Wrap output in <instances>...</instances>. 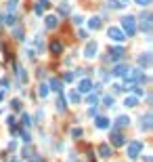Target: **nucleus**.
I'll return each instance as SVG.
<instances>
[{
  "label": "nucleus",
  "mask_w": 153,
  "mask_h": 162,
  "mask_svg": "<svg viewBox=\"0 0 153 162\" xmlns=\"http://www.w3.org/2000/svg\"><path fill=\"white\" fill-rule=\"evenodd\" d=\"M107 36H109L113 42H124V40H126L124 30H122V27H118V25H111V27L107 30Z\"/></svg>",
  "instance_id": "1"
},
{
  "label": "nucleus",
  "mask_w": 153,
  "mask_h": 162,
  "mask_svg": "<svg viewBox=\"0 0 153 162\" xmlns=\"http://www.w3.org/2000/svg\"><path fill=\"white\" fill-rule=\"evenodd\" d=\"M122 27H124V34H136V23H134V17H130V15H126V17H122Z\"/></svg>",
  "instance_id": "2"
},
{
  "label": "nucleus",
  "mask_w": 153,
  "mask_h": 162,
  "mask_svg": "<svg viewBox=\"0 0 153 162\" xmlns=\"http://www.w3.org/2000/svg\"><path fill=\"white\" fill-rule=\"evenodd\" d=\"M96 53H99V44H96L94 40L86 42V46H84V57H86V59H92V57H96Z\"/></svg>",
  "instance_id": "3"
},
{
  "label": "nucleus",
  "mask_w": 153,
  "mask_h": 162,
  "mask_svg": "<svg viewBox=\"0 0 153 162\" xmlns=\"http://www.w3.org/2000/svg\"><path fill=\"white\" fill-rule=\"evenodd\" d=\"M143 152V141H132L128 145V158H139V154Z\"/></svg>",
  "instance_id": "4"
},
{
  "label": "nucleus",
  "mask_w": 153,
  "mask_h": 162,
  "mask_svg": "<svg viewBox=\"0 0 153 162\" xmlns=\"http://www.w3.org/2000/svg\"><path fill=\"white\" fill-rule=\"evenodd\" d=\"M136 63H139L141 68H151V53H143V55H139Z\"/></svg>",
  "instance_id": "5"
},
{
  "label": "nucleus",
  "mask_w": 153,
  "mask_h": 162,
  "mask_svg": "<svg viewBox=\"0 0 153 162\" xmlns=\"http://www.w3.org/2000/svg\"><path fill=\"white\" fill-rule=\"evenodd\" d=\"M141 30L145 34H149L151 32V15L149 13H143V23H141Z\"/></svg>",
  "instance_id": "6"
},
{
  "label": "nucleus",
  "mask_w": 153,
  "mask_h": 162,
  "mask_svg": "<svg viewBox=\"0 0 153 162\" xmlns=\"http://www.w3.org/2000/svg\"><path fill=\"white\" fill-rule=\"evenodd\" d=\"M151 120H153L151 112H147V114L141 118V128H143V131H149V128H151Z\"/></svg>",
  "instance_id": "7"
},
{
  "label": "nucleus",
  "mask_w": 153,
  "mask_h": 162,
  "mask_svg": "<svg viewBox=\"0 0 153 162\" xmlns=\"http://www.w3.org/2000/svg\"><path fill=\"white\" fill-rule=\"evenodd\" d=\"M124 57V48L122 46H118V48H111V53L107 55V59H111V61H118V59Z\"/></svg>",
  "instance_id": "8"
},
{
  "label": "nucleus",
  "mask_w": 153,
  "mask_h": 162,
  "mask_svg": "<svg viewBox=\"0 0 153 162\" xmlns=\"http://www.w3.org/2000/svg\"><path fill=\"white\" fill-rule=\"evenodd\" d=\"M128 65H116L113 69V76H118V78H128Z\"/></svg>",
  "instance_id": "9"
},
{
  "label": "nucleus",
  "mask_w": 153,
  "mask_h": 162,
  "mask_svg": "<svg viewBox=\"0 0 153 162\" xmlns=\"http://www.w3.org/2000/svg\"><path fill=\"white\" fill-rule=\"evenodd\" d=\"M111 143H113V145H120V147H122V145L126 143V139H124V135H122V133L113 131V135H111Z\"/></svg>",
  "instance_id": "10"
},
{
  "label": "nucleus",
  "mask_w": 153,
  "mask_h": 162,
  "mask_svg": "<svg viewBox=\"0 0 153 162\" xmlns=\"http://www.w3.org/2000/svg\"><path fill=\"white\" fill-rule=\"evenodd\" d=\"M99 156H101V158H109V156H111V147H109L107 143H101V145H99Z\"/></svg>",
  "instance_id": "11"
},
{
  "label": "nucleus",
  "mask_w": 153,
  "mask_h": 162,
  "mask_svg": "<svg viewBox=\"0 0 153 162\" xmlns=\"http://www.w3.org/2000/svg\"><path fill=\"white\" fill-rule=\"evenodd\" d=\"M78 89H80V93H90V91H92V82L86 78V80L80 82V86H78Z\"/></svg>",
  "instance_id": "12"
},
{
  "label": "nucleus",
  "mask_w": 153,
  "mask_h": 162,
  "mask_svg": "<svg viewBox=\"0 0 153 162\" xmlns=\"http://www.w3.org/2000/svg\"><path fill=\"white\" fill-rule=\"evenodd\" d=\"M61 51H63V44H61L59 40H53V42H50V53H55V55H61Z\"/></svg>",
  "instance_id": "13"
},
{
  "label": "nucleus",
  "mask_w": 153,
  "mask_h": 162,
  "mask_svg": "<svg viewBox=\"0 0 153 162\" xmlns=\"http://www.w3.org/2000/svg\"><path fill=\"white\" fill-rule=\"evenodd\" d=\"M96 128H109V118L99 116V118H96Z\"/></svg>",
  "instance_id": "14"
},
{
  "label": "nucleus",
  "mask_w": 153,
  "mask_h": 162,
  "mask_svg": "<svg viewBox=\"0 0 153 162\" xmlns=\"http://www.w3.org/2000/svg\"><path fill=\"white\" fill-rule=\"evenodd\" d=\"M128 124H130V118H128V116H118L116 127H128Z\"/></svg>",
  "instance_id": "15"
},
{
  "label": "nucleus",
  "mask_w": 153,
  "mask_h": 162,
  "mask_svg": "<svg viewBox=\"0 0 153 162\" xmlns=\"http://www.w3.org/2000/svg\"><path fill=\"white\" fill-rule=\"evenodd\" d=\"M59 25V19L55 17V15H48L46 17V27H57Z\"/></svg>",
  "instance_id": "16"
},
{
  "label": "nucleus",
  "mask_w": 153,
  "mask_h": 162,
  "mask_svg": "<svg viewBox=\"0 0 153 162\" xmlns=\"http://www.w3.org/2000/svg\"><path fill=\"white\" fill-rule=\"evenodd\" d=\"M88 27H90V30H99V27H101V17H92V19L88 21Z\"/></svg>",
  "instance_id": "17"
},
{
  "label": "nucleus",
  "mask_w": 153,
  "mask_h": 162,
  "mask_svg": "<svg viewBox=\"0 0 153 162\" xmlns=\"http://www.w3.org/2000/svg\"><path fill=\"white\" fill-rule=\"evenodd\" d=\"M15 72H17V78H19L21 82H25V80H27V74H25V69H23V68L15 65Z\"/></svg>",
  "instance_id": "18"
},
{
  "label": "nucleus",
  "mask_w": 153,
  "mask_h": 162,
  "mask_svg": "<svg viewBox=\"0 0 153 162\" xmlns=\"http://www.w3.org/2000/svg\"><path fill=\"white\" fill-rule=\"evenodd\" d=\"M124 105H126V107H136V105H139V99H136L134 95H132V97H126Z\"/></svg>",
  "instance_id": "19"
},
{
  "label": "nucleus",
  "mask_w": 153,
  "mask_h": 162,
  "mask_svg": "<svg viewBox=\"0 0 153 162\" xmlns=\"http://www.w3.org/2000/svg\"><path fill=\"white\" fill-rule=\"evenodd\" d=\"M50 89L55 93H61V82L57 80V78H50Z\"/></svg>",
  "instance_id": "20"
},
{
  "label": "nucleus",
  "mask_w": 153,
  "mask_h": 162,
  "mask_svg": "<svg viewBox=\"0 0 153 162\" xmlns=\"http://www.w3.org/2000/svg\"><path fill=\"white\" fill-rule=\"evenodd\" d=\"M38 95H40V97H46L48 95V86L46 84H40V86H38Z\"/></svg>",
  "instance_id": "21"
},
{
  "label": "nucleus",
  "mask_w": 153,
  "mask_h": 162,
  "mask_svg": "<svg viewBox=\"0 0 153 162\" xmlns=\"http://www.w3.org/2000/svg\"><path fill=\"white\" fill-rule=\"evenodd\" d=\"M6 11H9V13H15V11H17V0H9V4H6Z\"/></svg>",
  "instance_id": "22"
},
{
  "label": "nucleus",
  "mask_w": 153,
  "mask_h": 162,
  "mask_svg": "<svg viewBox=\"0 0 153 162\" xmlns=\"http://www.w3.org/2000/svg\"><path fill=\"white\" fill-rule=\"evenodd\" d=\"M124 4L120 2V0H109V9H122Z\"/></svg>",
  "instance_id": "23"
},
{
  "label": "nucleus",
  "mask_w": 153,
  "mask_h": 162,
  "mask_svg": "<svg viewBox=\"0 0 153 162\" xmlns=\"http://www.w3.org/2000/svg\"><path fill=\"white\" fill-rule=\"evenodd\" d=\"M69 101H73V103H78V101H80V95H78L76 91H69Z\"/></svg>",
  "instance_id": "24"
},
{
  "label": "nucleus",
  "mask_w": 153,
  "mask_h": 162,
  "mask_svg": "<svg viewBox=\"0 0 153 162\" xmlns=\"http://www.w3.org/2000/svg\"><path fill=\"white\" fill-rule=\"evenodd\" d=\"M34 46L38 48V51H42V48H44V44H42V40H40V36H36V38H34Z\"/></svg>",
  "instance_id": "25"
},
{
  "label": "nucleus",
  "mask_w": 153,
  "mask_h": 162,
  "mask_svg": "<svg viewBox=\"0 0 153 162\" xmlns=\"http://www.w3.org/2000/svg\"><path fill=\"white\" fill-rule=\"evenodd\" d=\"M109 78H111V74H109L107 69H101V80H103V82H107Z\"/></svg>",
  "instance_id": "26"
},
{
  "label": "nucleus",
  "mask_w": 153,
  "mask_h": 162,
  "mask_svg": "<svg viewBox=\"0 0 153 162\" xmlns=\"http://www.w3.org/2000/svg\"><path fill=\"white\" fill-rule=\"evenodd\" d=\"M57 110H65V97H59L57 99Z\"/></svg>",
  "instance_id": "27"
},
{
  "label": "nucleus",
  "mask_w": 153,
  "mask_h": 162,
  "mask_svg": "<svg viewBox=\"0 0 153 162\" xmlns=\"http://www.w3.org/2000/svg\"><path fill=\"white\" fill-rule=\"evenodd\" d=\"M15 38L17 40H23V30L21 27H15Z\"/></svg>",
  "instance_id": "28"
},
{
  "label": "nucleus",
  "mask_w": 153,
  "mask_h": 162,
  "mask_svg": "<svg viewBox=\"0 0 153 162\" xmlns=\"http://www.w3.org/2000/svg\"><path fill=\"white\" fill-rule=\"evenodd\" d=\"M71 137H82V128H71Z\"/></svg>",
  "instance_id": "29"
},
{
  "label": "nucleus",
  "mask_w": 153,
  "mask_h": 162,
  "mask_svg": "<svg viewBox=\"0 0 153 162\" xmlns=\"http://www.w3.org/2000/svg\"><path fill=\"white\" fill-rule=\"evenodd\" d=\"M73 78H76V74H71V72H67V74L63 76V80L65 82H73Z\"/></svg>",
  "instance_id": "30"
},
{
  "label": "nucleus",
  "mask_w": 153,
  "mask_h": 162,
  "mask_svg": "<svg viewBox=\"0 0 153 162\" xmlns=\"http://www.w3.org/2000/svg\"><path fill=\"white\" fill-rule=\"evenodd\" d=\"M11 105H13V110H21V101H19V99H13Z\"/></svg>",
  "instance_id": "31"
},
{
  "label": "nucleus",
  "mask_w": 153,
  "mask_h": 162,
  "mask_svg": "<svg viewBox=\"0 0 153 162\" xmlns=\"http://www.w3.org/2000/svg\"><path fill=\"white\" fill-rule=\"evenodd\" d=\"M86 103H88V105H94V103H96V95H88Z\"/></svg>",
  "instance_id": "32"
},
{
  "label": "nucleus",
  "mask_w": 153,
  "mask_h": 162,
  "mask_svg": "<svg viewBox=\"0 0 153 162\" xmlns=\"http://www.w3.org/2000/svg\"><path fill=\"white\" fill-rule=\"evenodd\" d=\"M134 2H136L139 6H149V4H151V0H134Z\"/></svg>",
  "instance_id": "33"
},
{
  "label": "nucleus",
  "mask_w": 153,
  "mask_h": 162,
  "mask_svg": "<svg viewBox=\"0 0 153 162\" xmlns=\"http://www.w3.org/2000/svg\"><path fill=\"white\" fill-rule=\"evenodd\" d=\"M23 127H32V118H29L27 114L23 116Z\"/></svg>",
  "instance_id": "34"
},
{
  "label": "nucleus",
  "mask_w": 153,
  "mask_h": 162,
  "mask_svg": "<svg viewBox=\"0 0 153 162\" xmlns=\"http://www.w3.org/2000/svg\"><path fill=\"white\" fill-rule=\"evenodd\" d=\"M103 103H105L107 107H113V99H111V97H105V99H103Z\"/></svg>",
  "instance_id": "35"
},
{
  "label": "nucleus",
  "mask_w": 153,
  "mask_h": 162,
  "mask_svg": "<svg viewBox=\"0 0 153 162\" xmlns=\"http://www.w3.org/2000/svg\"><path fill=\"white\" fill-rule=\"evenodd\" d=\"M61 15H69V9H67V4H61Z\"/></svg>",
  "instance_id": "36"
},
{
  "label": "nucleus",
  "mask_w": 153,
  "mask_h": 162,
  "mask_svg": "<svg viewBox=\"0 0 153 162\" xmlns=\"http://www.w3.org/2000/svg\"><path fill=\"white\" fill-rule=\"evenodd\" d=\"M34 13H36V15H42V13H44V9L38 4V6H34Z\"/></svg>",
  "instance_id": "37"
},
{
  "label": "nucleus",
  "mask_w": 153,
  "mask_h": 162,
  "mask_svg": "<svg viewBox=\"0 0 153 162\" xmlns=\"http://www.w3.org/2000/svg\"><path fill=\"white\" fill-rule=\"evenodd\" d=\"M78 36H80L82 40H86V38H88V32H84V30H80V32H78Z\"/></svg>",
  "instance_id": "38"
},
{
  "label": "nucleus",
  "mask_w": 153,
  "mask_h": 162,
  "mask_svg": "<svg viewBox=\"0 0 153 162\" xmlns=\"http://www.w3.org/2000/svg\"><path fill=\"white\" fill-rule=\"evenodd\" d=\"M73 23H76V25H80V23H82V17H80V15H76V17H73Z\"/></svg>",
  "instance_id": "39"
},
{
  "label": "nucleus",
  "mask_w": 153,
  "mask_h": 162,
  "mask_svg": "<svg viewBox=\"0 0 153 162\" xmlns=\"http://www.w3.org/2000/svg\"><path fill=\"white\" fill-rule=\"evenodd\" d=\"M2 97H4V93H2V91H0V99H2Z\"/></svg>",
  "instance_id": "40"
},
{
  "label": "nucleus",
  "mask_w": 153,
  "mask_h": 162,
  "mask_svg": "<svg viewBox=\"0 0 153 162\" xmlns=\"http://www.w3.org/2000/svg\"><path fill=\"white\" fill-rule=\"evenodd\" d=\"M120 2H122V4H124V2H126V0H120Z\"/></svg>",
  "instance_id": "41"
},
{
  "label": "nucleus",
  "mask_w": 153,
  "mask_h": 162,
  "mask_svg": "<svg viewBox=\"0 0 153 162\" xmlns=\"http://www.w3.org/2000/svg\"><path fill=\"white\" fill-rule=\"evenodd\" d=\"M13 162H21V160H13Z\"/></svg>",
  "instance_id": "42"
}]
</instances>
